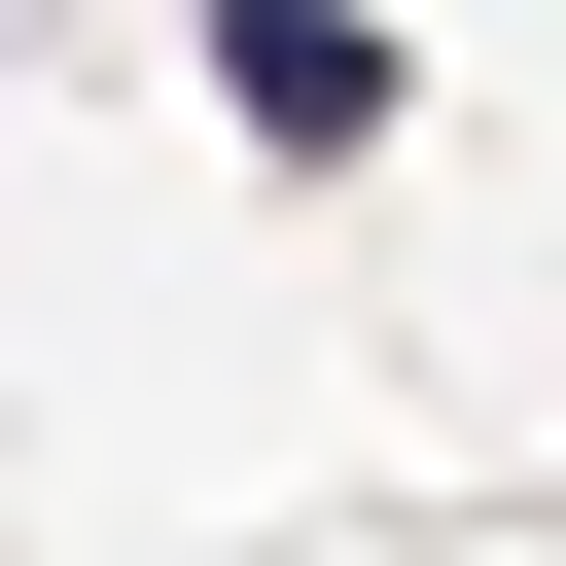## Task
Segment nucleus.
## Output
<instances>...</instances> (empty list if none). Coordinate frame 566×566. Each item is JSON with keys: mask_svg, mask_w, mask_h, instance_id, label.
I'll return each mask as SVG.
<instances>
[{"mask_svg": "<svg viewBox=\"0 0 566 566\" xmlns=\"http://www.w3.org/2000/svg\"><path fill=\"white\" fill-rule=\"evenodd\" d=\"M212 71H248V142H389V35L354 0H212Z\"/></svg>", "mask_w": 566, "mask_h": 566, "instance_id": "obj_1", "label": "nucleus"}]
</instances>
